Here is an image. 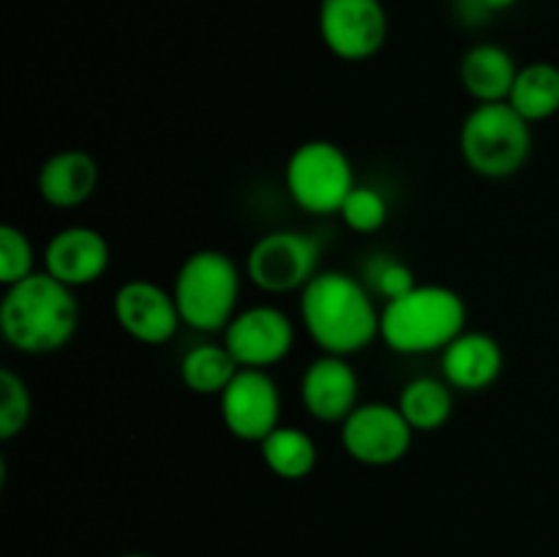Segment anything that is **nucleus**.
I'll use <instances>...</instances> for the list:
<instances>
[{
    "mask_svg": "<svg viewBox=\"0 0 559 557\" xmlns=\"http://www.w3.org/2000/svg\"><path fill=\"white\" fill-rule=\"evenodd\" d=\"M366 282L344 271H320L300 289V320L328 355H355L380 336V315Z\"/></svg>",
    "mask_w": 559,
    "mask_h": 557,
    "instance_id": "1",
    "label": "nucleus"
},
{
    "mask_svg": "<svg viewBox=\"0 0 559 557\" xmlns=\"http://www.w3.org/2000/svg\"><path fill=\"white\" fill-rule=\"evenodd\" d=\"M80 325V300L74 289L47 271L31 273L5 287L0 300V333L22 355H49L63 349Z\"/></svg>",
    "mask_w": 559,
    "mask_h": 557,
    "instance_id": "2",
    "label": "nucleus"
},
{
    "mask_svg": "<svg viewBox=\"0 0 559 557\" xmlns=\"http://www.w3.org/2000/svg\"><path fill=\"white\" fill-rule=\"evenodd\" d=\"M464 331L467 304L445 284H415L382 306L380 339L399 355L442 353Z\"/></svg>",
    "mask_w": 559,
    "mask_h": 557,
    "instance_id": "3",
    "label": "nucleus"
},
{
    "mask_svg": "<svg viewBox=\"0 0 559 557\" xmlns=\"http://www.w3.org/2000/svg\"><path fill=\"white\" fill-rule=\"evenodd\" d=\"M175 304L183 325L200 333H224L238 315L240 268L227 251L200 249L175 273Z\"/></svg>",
    "mask_w": 559,
    "mask_h": 557,
    "instance_id": "4",
    "label": "nucleus"
},
{
    "mask_svg": "<svg viewBox=\"0 0 559 557\" xmlns=\"http://www.w3.org/2000/svg\"><path fill=\"white\" fill-rule=\"evenodd\" d=\"M459 151L475 175L506 180L522 173L533 153V123L508 102L478 104L464 118Z\"/></svg>",
    "mask_w": 559,
    "mask_h": 557,
    "instance_id": "5",
    "label": "nucleus"
},
{
    "mask_svg": "<svg viewBox=\"0 0 559 557\" xmlns=\"http://www.w3.org/2000/svg\"><path fill=\"white\" fill-rule=\"evenodd\" d=\"M284 180L295 205L314 216L342 211L344 200L355 189L353 162L331 140H309L295 147L284 167Z\"/></svg>",
    "mask_w": 559,
    "mask_h": 557,
    "instance_id": "6",
    "label": "nucleus"
},
{
    "mask_svg": "<svg viewBox=\"0 0 559 557\" xmlns=\"http://www.w3.org/2000/svg\"><path fill=\"white\" fill-rule=\"evenodd\" d=\"M322 244L304 229H273L246 254V276L267 295L304 289L320 273Z\"/></svg>",
    "mask_w": 559,
    "mask_h": 557,
    "instance_id": "7",
    "label": "nucleus"
},
{
    "mask_svg": "<svg viewBox=\"0 0 559 557\" xmlns=\"http://www.w3.org/2000/svg\"><path fill=\"white\" fill-rule=\"evenodd\" d=\"M317 31L338 60L364 63L385 47L388 11L382 0H320Z\"/></svg>",
    "mask_w": 559,
    "mask_h": 557,
    "instance_id": "8",
    "label": "nucleus"
},
{
    "mask_svg": "<svg viewBox=\"0 0 559 557\" xmlns=\"http://www.w3.org/2000/svg\"><path fill=\"white\" fill-rule=\"evenodd\" d=\"M342 448L349 459L366 467H391L413 448L415 429L399 404L364 402L342 424Z\"/></svg>",
    "mask_w": 559,
    "mask_h": 557,
    "instance_id": "9",
    "label": "nucleus"
},
{
    "mask_svg": "<svg viewBox=\"0 0 559 557\" xmlns=\"http://www.w3.org/2000/svg\"><path fill=\"white\" fill-rule=\"evenodd\" d=\"M218 415L235 440L260 446L282 426V391L267 369H240L218 396Z\"/></svg>",
    "mask_w": 559,
    "mask_h": 557,
    "instance_id": "10",
    "label": "nucleus"
},
{
    "mask_svg": "<svg viewBox=\"0 0 559 557\" xmlns=\"http://www.w3.org/2000/svg\"><path fill=\"white\" fill-rule=\"evenodd\" d=\"M224 344L243 369H271L293 353L295 325L278 306H249L224 328Z\"/></svg>",
    "mask_w": 559,
    "mask_h": 557,
    "instance_id": "11",
    "label": "nucleus"
},
{
    "mask_svg": "<svg viewBox=\"0 0 559 557\" xmlns=\"http://www.w3.org/2000/svg\"><path fill=\"white\" fill-rule=\"evenodd\" d=\"M115 322L140 344H167L183 325L175 295L147 278L120 284L112 300Z\"/></svg>",
    "mask_w": 559,
    "mask_h": 557,
    "instance_id": "12",
    "label": "nucleus"
},
{
    "mask_svg": "<svg viewBox=\"0 0 559 557\" xmlns=\"http://www.w3.org/2000/svg\"><path fill=\"white\" fill-rule=\"evenodd\" d=\"M360 380L344 355H328L311 360L300 377V402L311 418L322 424H338L358 407Z\"/></svg>",
    "mask_w": 559,
    "mask_h": 557,
    "instance_id": "13",
    "label": "nucleus"
},
{
    "mask_svg": "<svg viewBox=\"0 0 559 557\" xmlns=\"http://www.w3.org/2000/svg\"><path fill=\"white\" fill-rule=\"evenodd\" d=\"M109 240L98 229L82 224L58 229L44 249V271L71 289L98 282L109 271Z\"/></svg>",
    "mask_w": 559,
    "mask_h": 557,
    "instance_id": "14",
    "label": "nucleus"
},
{
    "mask_svg": "<svg viewBox=\"0 0 559 557\" xmlns=\"http://www.w3.org/2000/svg\"><path fill=\"white\" fill-rule=\"evenodd\" d=\"M442 380L462 393H478L495 386L506 366L502 344L491 333L464 331L440 353Z\"/></svg>",
    "mask_w": 559,
    "mask_h": 557,
    "instance_id": "15",
    "label": "nucleus"
},
{
    "mask_svg": "<svg viewBox=\"0 0 559 557\" xmlns=\"http://www.w3.org/2000/svg\"><path fill=\"white\" fill-rule=\"evenodd\" d=\"M98 186V164L96 158L80 147H66L52 153L41 164L36 175V189L47 205L71 211L80 208L96 194Z\"/></svg>",
    "mask_w": 559,
    "mask_h": 557,
    "instance_id": "16",
    "label": "nucleus"
},
{
    "mask_svg": "<svg viewBox=\"0 0 559 557\" xmlns=\"http://www.w3.org/2000/svg\"><path fill=\"white\" fill-rule=\"evenodd\" d=\"M519 66L502 44L480 42L469 47L459 60V80L462 87L478 104L508 102L516 82Z\"/></svg>",
    "mask_w": 559,
    "mask_h": 557,
    "instance_id": "17",
    "label": "nucleus"
},
{
    "mask_svg": "<svg viewBox=\"0 0 559 557\" xmlns=\"http://www.w3.org/2000/svg\"><path fill=\"white\" fill-rule=\"evenodd\" d=\"M508 104L530 123L555 118L559 112V66L549 60L522 66Z\"/></svg>",
    "mask_w": 559,
    "mask_h": 557,
    "instance_id": "18",
    "label": "nucleus"
},
{
    "mask_svg": "<svg viewBox=\"0 0 559 557\" xmlns=\"http://www.w3.org/2000/svg\"><path fill=\"white\" fill-rule=\"evenodd\" d=\"M243 366L235 360L227 344H197L180 358V380L197 396H222Z\"/></svg>",
    "mask_w": 559,
    "mask_h": 557,
    "instance_id": "19",
    "label": "nucleus"
},
{
    "mask_svg": "<svg viewBox=\"0 0 559 557\" xmlns=\"http://www.w3.org/2000/svg\"><path fill=\"white\" fill-rule=\"evenodd\" d=\"M265 467L282 481H304L317 467V446L298 426L282 424L260 442Z\"/></svg>",
    "mask_w": 559,
    "mask_h": 557,
    "instance_id": "20",
    "label": "nucleus"
},
{
    "mask_svg": "<svg viewBox=\"0 0 559 557\" xmlns=\"http://www.w3.org/2000/svg\"><path fill=\"white\" fill-rule=\"evenodd\" d=\"M396 404L415 431H437L453 415V388L437 377H415L402 388Z\"/></svg>",
    "mask_w": 559,
    "mask_h": 557,
    "instance_id": "21",
    "label": "nucleus"
},
{
    "mask_svg": "<svg viewBox=\"0 0 559 557\" xmlns=\"http://www.w3.org/2000/svg\"><path fill=\"white\" fill-rule=\"evenodd\" d=\"M33 415V396L25 377L14 369H0V440L11 442L27 429Z\"/></svg>",
    "mask_w": 559,
    "mask_h": 557,
    "instance_id": "22",
    "label": "nucleus"
},
{
    "mask_svg": "<svg viewBox=\"0 0 559 557\" xmlns=\"http://www.w3.org/2000/svg\"><path fill=\"white\" fill-rule=\"evenodd\" d=\"M338 216H342V222L353 233L371 235L385 227L388 216H391V208H388V200L377 189H371V186H355L347 200H344Z\"/></svg>",
    "mask_w": 559,
    "mask_h": 557,
    "instance_id": "23",
    "label": "nucleus"
},
{
    "mask_svg": "<svg viewBox=\"0 0 559 557\" xmlns=\"http://www.w3.org/2000/svg\"><path fill=\"white\" fill-rule=\"evenodd\" d=\"M31 273H36V249L25 229L14 224L0 227V282L3 287L22 282Z\"/></svg>",
    "mask_w": 559,
    "mask_h": 557,
    "instance_id": "24",
    "label": "nucleus"
},
{
    "mask_svg": "<svg viewBox=\"0 0 559 557\" xmlns=\"http://www.w3.org/2000/svg\"><path fill=\"white\" fill-rule=\"evenodd\" d=\"M418 284L413 268L407 262L396 260V257H377L366 268V287L382 300H393L399 295L409 293Z\"/></svg>",
    "mask_w": 559,
    "mask_h": 557,
    "instance_id": "25",
    "label": "nucleus"
},
{
    "mask_svg": "<svg viewBox=\"0 0 559 557\" xmlns=\"http://www.w3.org/2000/svg\"><path fill=\"white\" fill-rule=\"evenodd\" d=\"M516 3L519 0H484V5L489 11H508V9H513Z\"/></svg>",
    "mask_w": 559,
    "mask_h": 557,
    "instance_id": "26",
    "label": "nucleus"
},
{
    "mask_svg": "<svg viewBox=\"0 0 559 557\" xmlns=\"http://www.w3.org/2000/svg\"><path fill=\"white\" fill-rule=\"evenodd\" d=\"M118 557H156V555H147V552H123Z\"/></svg>",
    "mask_w": 559,
    "mask_h": 557,
    "instance_id": "27",
    "label": "nucleus"
}]
</instances>
